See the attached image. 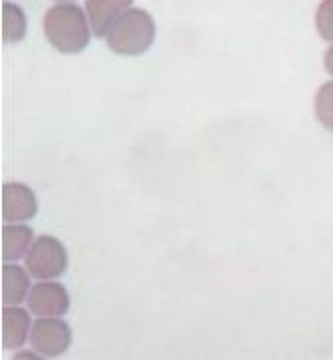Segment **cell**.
Listing matches in <instances>:
<instances>
[{
	"label": "cell",
	"instance_id": "obj_1",
	"mask_svg": "<svg viewBox=\"0 0 333 360\" xmlns=\"http://www.w3.org/2000/svg\"><path fill=\"white\" fill-rule=\"evenodd\" d=\"M44 34L58 52L80 53L89 46L92 26L84 8L60 2L44 14Z\"/></svg>",
	"mask_w": 333,
	"mask_h": 360
},
{
	"label": "cell",
	"instance_id": "obj_2",
	"mask_svg": "<svg viewBox=\"0 0 333 360\" xmlns=\"http://www.w3.org/2000/svg\"><path fill=\"white\" fill-rule=\"evenodd\" d=\"M157 28L149 12L130 8L106 36L108 48L119 56H141L155 44Z\"/></svg>",
	"mask_w": 333,
	"mask_h": 360
},
{
	"label": "cell",
	"instance_id": "obj_3",
	"mask_svg": "<svg viewBox=\"0 0 333 360\" xmlns=\"http://www.w3.org/2000/svg\"><path fill=\"white\" fill-rule=\"evenodd\" d=\"M26 269L38 281L64 276L68 269V252L64 244L52 236L36 238L30 252L26 254Z\"/></svg>",
	"mask_w": 333,
	"mask_h": 360
},
{
	"label": "cell",
	"instance_id": "obj_4",
	"mask_svg": "<svg viewBox=\"0 0 333 360\" xmlns=\"http://www.w3.org/2000/svg\"><path fill=\"white\" fill-rule=\"evenodd\" d=\"M32 349L46 359L64 354L72 345V328L60 317H40L30 330Z\"/></svg>",
	"mask_w": 333,
	"mask_h": 360
},
{
	"label": "cell",
	"instance_id": "obj_5",
	"mask_svg": "<svg viewBox=\"0 0 333 360\" xmlns=\"http://www.w3.org/2000/svg\"><path fill=\"white\" fill-rule=\"evenodd\" d=\"M28 309L36 317H64L70 311V293L64 285L42 279L28 293Z\"/></svg>",
	"mask_w": 333,
	"mask_h": 360
},
{
	"label": "cell",
	"instance_id": "obj_6",
	"mask_svg": "<svg viewBox=\"0 0 333 360\" xmlns=\"http://www.w3.org/2000/svg\"><path fill=\"white\" fill-rule=\"evenodd\" d=\"M38 214V200L30 186L6 182L2 186V220L6 224L30 222Z\"/></svg>",
	"mask_w": 333,
	"mask_h": 360
},
{
	"label": "cell",
	"instance_id": "obj_7",
	"mask_svg": "<svg viewBox=\"0 0 333 360\" xmlns=\"http://www.w3.org/2000/svg\"><path fill=\"white\" fill-rule=\"evenodd\" d=\"M133 0H87L86 14L92 32L97 38H106L113 24L130 11Z\"/></svg>",
	"mask_w": 333,
	"mask_h": 360
},
{
	"label": "cell",
	"instance_id": "obj_8",
	"mask_svg": "<svg viewBox=\"0 0 333 360\" xmlns=\"http://www.w3.org/2000/svg\"><path fill=\"white\" fill-rule=\"evenodd\" d=\"M28 311H24L18 305H4L2 309V347L6 350H16L24 347L28 333L32 330Z\"/></svg>",
	"mask_w": 333,
	"mask_h": 360
},
{
	"label": "cell",
	"instance_id": "obj_9",
	"mask_svg": "<svg viewBox=\"0 0 333 360\" xmlns=\"http://www.w3.org/2000/svg\"><path fill=\"white\" fill-rule=\"evenodd\" d=\"M34 244V232L24 224H6L2 228V259L18 262L30 252Z\"/></svg>",
	"mask_w": 333,
	"mask_h": 360
},
{
	"label": "cell",
	"instance_id": "obj_10",
	"mask_svg": "<svg viewBox=\"0 0 333 360\" xmlns=\"http://www.w3.org/2000/svg\"><path fill=\"white\" fill-rule=\"evenodd\" d=\"M30 291V274L14 264H4L2 267V303L20 305Z\"/></svg>",
	"mask_w": 333,
	"mask_h": 360
},
{
	"label": "cell",
	"instance_id": "obj_11",
	"mask_svg": "<svg viewBox=\"0 0 333 360\" xmlns=\"http://www.w3.org/2000/svg\"><path fill=\"white\" fill-rule=\"evenodd\" d=\"M26 14L18 4L4 2L2 4V40L6 44H18L26 36Z\"/></svg>",
	"mask_w": 333,
	"mask_h": 360
},
{
	"label": "cell",
	"instance_id": "obj_12",
	"mask_svg": "<svg viewBox=\"0 0 333 360\" xmlns=\"http://www.w3.org/2000/svg\"><path fill=\"white\" fill-rule=\"evenodd\" d=\"M315 117L323 127L333 133V82L323 84L315 94Z\"/></svg>",
	"mask_w": 333,
	"mask_h": 360
},
{
	"label": "cell",
	"instance_id": "obj_13",
	"mask_svg": "<svg viewBox=\"0 0 333 360\" xmlns=\"http://www.w3.org/2000/svg\"><path fill=\"white\" fill-rule=\"evenodd\" d=\"M315 28L325 42H333V0H323L318 6Z\"/></svg>",
	"mask_w": 333,
	"mask_h": 360
},
{
	"label": "cell",
	"instance_id": "obj_14",
	"mask_svg": "<svg viewBox=\"0 0 333 360\" xmlns=\"http://www.w3.org/2000/svg\"><path fill=\"white\" fill-rule=\"evenodd\" d=\"M323 64H325V70H327V74L333 77V46L325 52V58H323Z\"/></svg>",
	"mask_w": 333,
	"mask_h": 360
},
{
	"label": "cell",
	"instance_id": "obj_15",
	"mask_svg": "<svg viewBox=\"0 0 333 360\" xmlns=\"http://www.w3.org/2000/svg\"><path fill=\"white\" fill-rule=\"evenodd\" d=\"M58 2H68V0H58Z\"/></svg>",
	"mask_w": 333,
	"mask_h": 360
}]
</instances>
